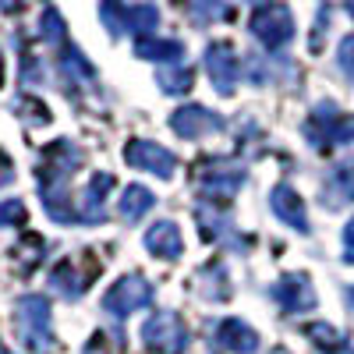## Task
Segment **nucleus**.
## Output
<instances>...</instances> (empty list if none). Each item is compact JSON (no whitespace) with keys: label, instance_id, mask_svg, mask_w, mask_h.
Listing matches in <instances>:
<instances>
[{"label":"nucleus","instance_id":"1","mask_svg":"<svg viewBox=\"0 0 354 354\" xmlns=\"http://www.w3.org/2000/svg\"><path fill=\"white\" fill-rule=\"evenodd\" d=\"M18 337L25 344L28 354H46L53 347V333H50V298L43 294H25L18 301Z\"/></svg>","mask_w":354,"mask_h":354},{"label":"nucleus","instance_id":"2","mask_svg":"<svg viewBox=\"0 0 354 354\" xmlns=\"http://www.w3.org/2000/svg\"><path fill=\"white\" fill-rule=\"evenodd\" d=\"M100 18L110 28V36H124L135 32L142 36H153V28L160 25V8L156 4H124V0H103L100 4Z\"/></svg>","mask_w":354,"mask_h":354},{"label":"nucleus","instance_id":"3","mask_svg":"<svg viewBox=\"0 0 354 354\" xmlns=\"http://www.w3.org/2000/svg\"><path fill=\"white\" fill-rule=\"evenodd\" d=\"M305 138L319 153L333 149V145H344V142H354V117L340 113L333 103H319L305 121Z\"/></svg>","mask_w":354,"mask_h":354},{"label":"nucleus","instance_id":"4","mask_svg":"<svg viewBox=\"0 0 354 354\" xmlns=\"http://www.w3.org/2000/svg\"><path fill=\"white\" fill-rule=\"evenodd\" d=\"M149 301H153V283L142 273H128L103 294V312L110 319H128L138 308H145Z\"/></svg>","mask_w":354,"mask_h":354},{"label":"nucleus","instance_id":"5","mask_svg":"<svg viewBox=\"0 0 354 354\" xmlns=\"http://www.w3.org/2000/svg\"><path fill=\"white\" fill-rule=\"evenodd\" d=\"M188 340V326L174 312H156L153 319L142 322V344L156 354H185Z\"/></svg>","mask_w":354,"mask_h":354},{"label":"nucleus","instance_id":"6","mask_svg":"<svg viewBox=\"0 0 354 354\" xmlns=\"http://www.w3.org/2000/svg\"><path fill=\"white\" fill-rule=\"evenodd\" d=\"M248 28H252V36H255L262 46L280 50V46H287L290 36H294V18H290L287 4H262V8H255Z\"/></svg>","mask_w":354,"mask_h":354},{"label":"nucleus","instance_id":"7","mask_svg":"<svg viewBox=\"0 0 354 354\" xmlns=\"http://www.w3.org/2000/svg\"><path fill=\"white\" fill-rule=\"evenodd\" d=\"M241 181H245V167L230 160H209V170H198V188L213 202H230L234 192L241 188Z\"/></svg>","mask_w":354,"mask_h":354},{"label":"nucleus","instance_id":"8","mask_svg":"<svg viewBox=\"0 0 354 354\" xmlns=\"http://www.w3.org/2000/svg\"><path fill=\"white\" fill-rule=\"evenodd\" d=\"M124 163L135 167V170H145V174H156V177H174L177 170V156L170 149H163V145L156 142H145V138H131L128 149H124Z\"/></svg>","mask_w":354,"mask_h":354},{"label":"nucleus","instance_id":"9","mask_svg":"<svg viewBox=\"0 0 354 354\" xmlns=\"http://www.w3.org/2000/svg\"><path fill=\"white\" fill-rule=\"evenodd\" d=\"M170 128H174V135L198 142L205 135H216L223 128V117L213 113V110H205V106H181V110L170 113Z\"/></svg>","mask_w":354,"mask_h":354},{"label":"nucleus","instance_id":"10","mask_svg":"<svg viewBox=\"0 0 354 354\" xmlns=\"http://www.w3.org/2000/svg\"><path fill=\"white\" fill-rule=\"evenodd\" d=\"M205 71H209L213 88L220 96H230L234 88H238L241 68H238V57H234L230 43H213L209 50H205Z\"/></svg>","mask_w":354,"mask_h":354},{"label":"nucleus","instance_id":"11","mask_svg":"<svg viewBox=\"0 0 354 354\" xmlns=\"http://www.w3.org/2000/svg\"><path fill=\"white\" fill-rule=\"evenodd\" d=\"M113 174H93L78 195V223H103L106 220V195L113 192Z\"/></svg>","mask_w":354,"mask_h":354},{"label":"nucleus","instance_id":"12","mask_svg":"<svg viewBox=\"0 0 354 354\" xmlns=\"http://www.w3.org/2000/svg\"><path fill=\"white\" fill-rule=\"evenodd\" d=\"M273 298L283 312L298 315V312H308L315 308V290H312V280L305 273H287L273 283Z\"/></svg>","mask_w":354,"mask_h":354},{"label":"nucleus","instance_id":"13","mask_svg":"<svg viewBox=\"0 0 354 354\" xmlns=\"http://www.w3.org/2000/svg\"><path fill=\"white\" fill-rule=\"evenodd\" d=\"M213 340L223 351H234V354H255L259 351V333L248 326L245 319H238V315L220 319V326L213 330Z\"/></svg>","mask_w":354,"mask_h":354},{"label":"nucleus","instance_id":"14","mask_svg":"<svg viewBox=\"0 0 354 354\" xmlns=\"http://www.w3.org/2000/svg\"><path fill=\"white\" fill-rule=\"evenodd\" d=\"M270 202H273V216H277V220H283L287 227L308 234V213H305V202H301V195L294 192L290 185H277V188H273V195H270Z\"/></svg>","mask_w":354,"mask_h":354},{"label":"nucleus","instance_id":"15","mask_svg":"<svg viewBox=\"0 0 354 354\" xmlns=\"http://www.w3.org/2000/svg\"><path fill=\"white\" fill-rule=\"evenodd\" d=\"M145 248L163 262H174L185 252V238H181V230H177L174 220H160V223L149 227V234H145Z\"/></svg>","mask_w":354,"mask_h":354},{"label":"nucleus","instance_id":"16","mask_svg":"<svg viewBox=\"0 0 354 354\" xmlns=\"http://www.w3.org/2000/svg\"><path fill=\"white\" fill-rule=\"evenodd\" d=\"M135 57L142 61H163V64H177L185 57V46L177 39H160V36H142L135 39Z\"/></svg>","mask_w":354,"mask_h":354},{"label":"nucleus","instance_id":"17","mask_svg":"<svg viewBox=\"0 0 354 354\" xmlns=\"http://www.w3.org/2000/svg\"><path fill=\"white\" fill-rule=\"evenodd\" d=\"M117 205H121L117 213H121L124 223H138L156 205V195L145 188V185H131V188H124V195H121V202H117Z\"/></svg>","mask_w":354,"mask_h":354},{"label":"nucleus","instance_id":"18","mask_svg":"<svg viewBox=\"0 0 354 354\" xmlns=\"http://www.w3.org/2000/svg\"><path fill=\"white\" fill-rule=\"evenodd\" d=\"M322 198H326L330 209H340L344 202H351L354 198V167H337L330 174L326 188H322Z\"/></svg>","mask_w":354,"mask_h":354},{"label":"nucleus","instance_id":"19","mask_svg":"<svg viewBox=\"0 0 354 354\" xmlns=\"http://www.w3.org/2000/svg\"><path fill=\"white\" fill-rule=\"evenodd\" d=\"M195 287L202 290V298H216V301L230 298V280H227V270H223L220 262L198 270V273H195Z\"/></svg>","mask_w":354,"mask_h":354},{"label":"nucleus","instance_id":"20","mask_svg":"<svg viewBox=\"0 0 354 354\" xmlns=\"http://www.w3.org/2000/svg\"><path fill=\"white\" fill-rule=\"evenodd\" d=\"M156 82H160V88L167 96H185V93H192V85H195V71L181 68V64H163Z\"/></svg>","mask_w":354,"mask_h":354},{"label":"nucleus","instance_id":"21","mask_svg":"<svg viewBox=\"0 0 354 354\" xmlns=\"http://www.w3.org/2000/svg\"><path fill=\"white\" fill-rule=\"evenodd\" d=\"M61 75L71 85H82V82H93L96 78V71L88 68V61H85V53L75 50V46H64V53H61Z\"/></svg>","mask_w":354,"mask_h":354},{"label":"nucleus","instance_id":"22","mask_svg":"<svg viewBox=\"0 0 354 354\" xmlns=\"http://www.w3.org/2000/svg\"><path fill=\"white\" fill-rule=\"evenodd\" d=\"M50 287H53V290H61L64 298H82L85 280L78 277V270H75L71 262H57V270L50 273Z\"/></svg>","mask_w":354,"mask_h":354},{"label":"nucleus","instance_id":"23","mask_svg":"<svg viewBox=\"0 0 354 354\" xmlns=\"http://www.w3.org/2000/svg\"><path fill=\"white\" fill-rule=\"evenodd\" d=\"M195 220H198V230H202V238L205 241H216V238H227V220L220 216V205H213V209H209V205H198V209H195Z\"/></svg>","mask_w":354,"mask_h":354},{"label":"nucleus","instance_id":"24","mask_svg":"<svg viewBox=\"0 0 354 354\" xmlns=\"http://www.w3.org/2000/svg\"><path fill=\"white\" fill-rule=\"evenodd\" d=\"M305 337H308L315 347H322V351H340V347L347 344V337H344L340 330H333L330 322H312V326H305Z\"/></svg>","mask_w":354,"mask_h":354},{"label":"nucleus","instance_id":"25","mask_svg":"<svg viewBox=\"0 0 354 354\" xmlns=\"http://www.w3.org/2000/svg\"><path fill=\"white\" fill-rule=\"evenodd\" d=\"M192 21L195 25H209V21H220L230 15V8L223 4V0H192V8H188Z\"/></svg>","mask_w":354,"mask_h":354},{"label":"nucleus","instance_id":"26","mask_svg":"<svg viewBox=\"0 0 354 354\" xmlns=\"http://www.w3.org/2000/svg\"><path fill=\"white\" fill-rule=\"evenodd\" d=\"M39 32H43V39H50V43H61V39H64V18L57 15V8H46V11H43Z\"/></svg>","mask_w":354,"mask_h":354},{"label":"nucleus","instance_id":"27","mask_svg":"<svg viewBox=\"0 0 354 354\" xmlns=\"http://www.w3.org/2000/svg\"><path fill=\"white\" fill-rule=\"evenodd\" d=\"M0 223H4V227H11V223H25V205H21L18 198L0 202Z\"/></svg>","mask_w":354,"mask_h":354},{"label":"nucleus","instance_id":"28","mask_svg":"<svg viewBox=\"0 0 354 354\" xmlns=\"http://www.w3.org/2000/svg\"><path fill=\"white\" fill-rule=\"evenodd\" d=\"M340 68H344L347 78H354V36H347L340 43Z\"/></svg>","mask_w":354,"mask_h":354},{"label":"nucleus","instance_id":"29","mask_svg":"<svg viewBox=\"0 0 354 354\" xmlns=\"http://www.w3.org/2000/svg\"><path fill=\"white\" fill-rule=\"evenodd\" d=\"M344 245H347V248H354V220L344 227Z\"/></svg>","mask_w":354,"mask_h":354},{"label":"nucleus","instance_id":"30","mask_svg":"<svg viewBox=\"0 0 354 354\" xmlns=\"http://www.w3.org/2000/svg\"><path fill=\"white\" fill-rule=\"evenodd\" d=\"M100 347H103V337H93L88 347H85V354H100Z\"/></svg>","mask_w":354,"mask_h":354},{"label":"nucleus","instance_id":"31","mask_svg":"<svg viewBox=\"0 0 354 354\" xmlns=\"http://www.w3.org/2000/svg\"><path fill=\"white\" fill-rule=\"evenodd\" d=\"M347 301H351V308H354V287H347Z\"/></svg>","mask_w":354,"mask_h":354},{"label":"nucleus","instance_id":"32","mask_svg":"<svg viewBox=\"0 0 354 354\" xmlns=\"http://www.w3.org/2000/svg\"><path fill=\"white\" fill-rule=\"evenodd\" d=\"M0 82H4V57H0Z\"/></svg>","mask_w":354,"mask_h":354},{"label":"nucleus","instance_id":"33","mask_svg":"<svg viewBox=\"0 0 354 354\" xmlns=\"http://www.w3.org/2000/svg\"><path fill=\"white\" fill-rule=\"evenodd\" d=\"M347 11H351V18H354V0H347Z\"/></svg>","mask_w":354,"mask_h":354},{"label":"nucleus","instance_id":"34","mask_svg":"<svg viewBox=\"0 0 354 354\" xmlns=\"http://www.w3.org/2000/svg\"><path fill=\"white\" fill-rule=\"evenodd\" d=\"M15 4V0H0V8H11Z\"/></svg>","mask_w":354,"mask_h":354},{"label":"nucleus","instance_id":"35","mask_svg":"<svg viewBox=\"0 0 354 354\" xmlns=\"http://www.w3.org/2000/svg\"><path fill=\"white\" fill-rule=\"evenodd\" d=\"M255 4H259V0H255Z\"/></svg>","mask_w":354,"mask_h":354}]
</instances>
